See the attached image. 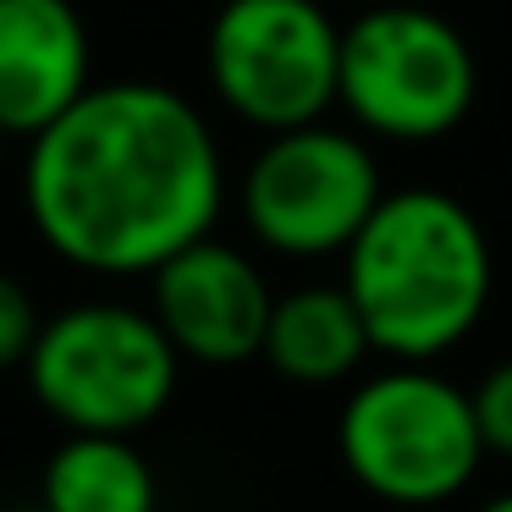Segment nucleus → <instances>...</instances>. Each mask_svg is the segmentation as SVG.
<instances>
[{
    "mask_svg": "<svg viewBox=\"0 0 512 512\" xmlns=\"http://www.w3.org/2000/svg\"><path fill=\"white\" fill-rule=\"evenodd\" d=\"M89 89V28L78 6L0 0V133L39 138Z\"/></svg>",
    "mask_w": 512,
    "mask_h": 512,
    "instance_id": "1a4fd4ad",
    "label": "nucleus"
},
{
    "mask_svg": "<svg viewBox=\"0 0 512 512\" xmlns=\"http://www.w3.org/2000/svg\"><path fill=\"white\" fill-rule=\"evenodd\" d=\"M0 155H6V133H0Z\"/></svg>",
    "mask_w": 512,
    "mask_h": 512,
    "instance_id": "2eb2a0df",
    "label": "nucleus"
},
{
    "mask_svg": "<svg viewBox=\"0 0 512 512\" xmlns=\"http://www.w3.org/2000/svg\"><path fill=\"white\" fill-rule=\"evenodd\" d=\"M479 512H512V490H507V496H490Z\"/></svg>",
    "mask_w": 512,
    "mask_h": 512,
    "instance_id": "4468645a",
    "label": "nucleus"
},
{
    "mask_svg": "<svg viewBox=\"0 0 512 512\" xmlns=\"http://www.w3.org/2000/svg\"><path fill=\"white\" fill-rule=\"evenodd\" d=\"M369 353V331L342 287H292L270 303L259 358L292 386H336Z\"/></svg>",
    "mask_w": 512,
    "mask_h": 512,
    "instance_id": "9d476101",
    "label": "nucleus"
},
{
    "mask_svg": "<svg viewBox=\"0 0 512 512\" xmlns=\"http://www.w3.org/2000/svg\"><path fill=\"white\" fill-rule=\"evenodd\" d=\"M28 386L67 435H138L177 397L182 358L149 309L72 303L39 325Z\"/></svg>",
    "mask_w": 512,
    "mask_h": 512,
    "instance_id": "20e7f679",
    "label": "nucleus"
},
{
    "mask_svg": "<svg viewBox=\"0 0 512 512\" xmlns=\"http://www.w3.org/2000/svg\"><path fill=\"white\" fill-rule=\"evenodd\" d=\"M342 28L325 0H221L204 34L210 89L259 133L325 122L336 105Z\"/></svg>",
    "mask_w": 512,
    "mask_h": 512,
    "instance_id": "423d86ee",
    "label": "nucleus"
},
{
    "mask_svg": "<svg viewBox=\"0 0 512 512\" xmlns=\"http://www.w3.org/2000/svg\"><path fill=\"white\" fill-rule=\"evenodd\" d=\"M468 402H474V424H479L485 452L512 457V358L496 369H485V380L468 391Z\"/></svg>",
    "mask_w": 512,
    "mask_h": 512,
    "instance_id": "f8f14e48",
    "label": "nucleus"
},
{
    "mask_svg": "<svg viewBox=\"0 0 512 512\" xmlns=\"http://www.w3.org/2000/svg\"><path fill=\"white\" fill-rule=\"evenodd\" d=\"M490 276L485 226L441 188L386 193L342 254V292L364 320L369 347L397 364L452 353L485 314Z\"/></svg>",
    "mask_w": 512,
    "mask_h": 512,
    "instance_id": "f03ea898",
    "label": "nucleus"
},
{
    "mask_svg": "<svg viewBox=\"0 0 512 512\" xmlns=\"http://www.w3.org/2000/svg\"><path fill=\"white\" fill-rule=\"evenodd\" d=\"M342 463L391 507L452 501L485 463L474 402L430 364H391L358 380L336 419Z\"/></svg>",
    "mask_w": 512,
    "mask_h": 512,
    "instance_id": "39448f33",
    "label": "nucleus"
},
{
    "mask_svg": "<svg viewBox=\"0 0 512 512\" xmlns=\"http://www.w3.org/2000/svg\"><path fill=\"white\" fill-rule=\"evenodd\" d=\"M39 325L45 320H39L28 287L17 276H0V375L28 364V353H34V342H39Z\"/></svg>",
    "mask_w": 512,
    "mask_h": 512,
    "instance_id": "ddd939ff",
    "label": "nucleus"
},
{
    "mask_svg": "<svg viewBox=\"0 0 512 512\" xmlns=\"http://www.w3.org/2000/svg\"><path fill=\"white\" fill-rule=\"evenodd\" d=\"M270 303L276 298L243 248L221 243V237H199L155 270L149 314L166 331V342L177 347V358L243 364L265 347Z\"/></svg>",
    "mask_w": 512,
    "mask_h": 512,
    "instance_id": "6e6552de",
    "label": "nucleus"
},
{
    "mask_svg": "<svg viewBox=\"0 0 512 512\" xmlns=\"http://www.w3.org/2000/svg\"><path fill=\"white\" fill-rule=\"evenodd\" d=\"M479 100L468 34L430 6H369L342 28L336 105L386 144H435L457 133Z\"/></svg>",
    "mask_w": 512,
    "mask_h": 512,
    "instance_id": "7ed1b4c3",
    "label": "nucleus"
},
{
    "mask_svg": "<svg viewBox=\"0 0 512 512\" xmlns=\"http://www.w3.org/2000/svg\"><path fill=\"white\" fill-rule=\"evenodd\" d=\"M221 199V144L199 105L166 83H94L28 138V221L50 254L94 276H155L215 232Z\"/></svg>",
    "mask_w": 512,
    "mask_h": 512,
    "instance_id": "f257e3e1",
    "label": "nucleus"
},
{
    "mask_svg": "<svg viewBox=\"0 0 512 512\" xmlns=\"http://www.w3.org/2000/svg\"><path fill=\"white\" fill-rule=\"evenodd\" d=\"M386 199L369 144L342 127L270 133L243 171V221L270 254L325 259L347 254L358 226Z\"/></svg>",
    "mask_w": 512,
    "mask_h": 512,
    "instance_id": "0eeeda50",
    "label": "nucleus"
},
{
    "mask_svg": "<svg viewBox=\"0 0 512 512\" xmlns=\"http://www.w3.org/2000/svg\"><path fill=\"white\" fill-rule=\"evenodd\" d=\"M45 512H155V474L133 435H67L45 463Z\"/></svg>",
    "mask_w": 512,
    "mask_h": 512,
    "instance_id": "9b49d317",
    "label": "nucleus"
}]
</instances>
